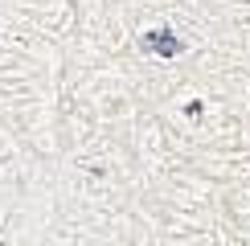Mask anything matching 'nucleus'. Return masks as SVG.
<instances>
[{
    "mask_svg": "<svg viewBox=\"0 0 250 246\" xmlns=\"http://www.w3.org/2000/svg\"><path fill=\"white\" fill-rule=\"evenodd\" d=\"M140 49H144V54L164 58V62H172V58H181V54H185V37H176V29L160 25V29H148V33H140Z\"/></svg>",
    "mask_w": 250,
    "mask_h": 246,
    "instance_id": "1",
    "label": "nucleus"
},
{
    "mask_svg": "<svg viewBox=\"0 0 250 246\" xmlns=\"http://www.w3.org/2000/svg\"><path fill=\"white\" fill-rule=\"evenodd\" d=\"M201 111H205L201 99H189V102H185V115H189V119H201Z\"/></svg>",
    "mask_w": 250,
    "mask_h": 246,
    "instance_id": "2",
    "label": "nucleus"
}]
</instances>
